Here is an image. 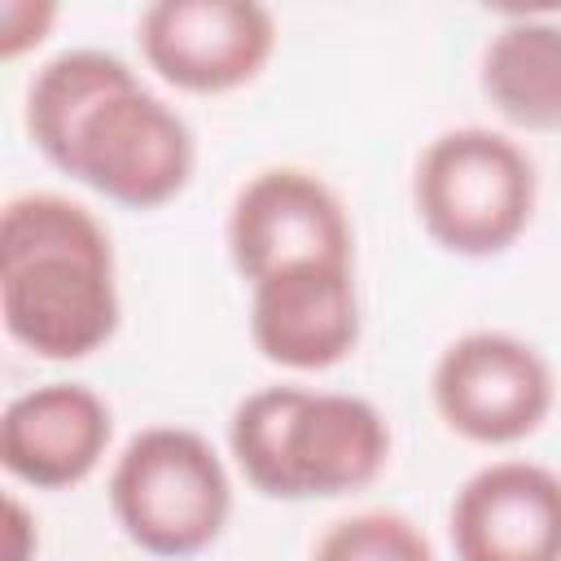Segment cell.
<instances>
[{"label": "cell", "mask_w": 561, "mask_h": 561, "mask_svg": "<svg viewBox=\"0 0 561 561\" xmlns=\"http://www.w3.org/2000/svg\"><path fill=\"white\" fill-rule=\"evenodd\" d=\"M31 145L48 167L127 210L175 202L197 167L188 118L105 48H66L26 83Z\"/></svg>", "instance_id": "cell-1"}, {"label": "cell", "mask_w": 561, "mask_h": 561, "mask_svg": "<svg viewBox=\"0 0 561 561\" xmlns=\"http://www.w3.org/2000/svg\"><path fill=\"white\" fill-rule=\"evenodd\" d=\"M118 263L105 224L61 193H18L0 210V320L48 364L88 359L118 333Z\"/></svg>", "instance_id": "cell-2"}, {"label": "cell", "mask_w": 561, "mask_h": 561, "mask_svg": "<svg viewBox=\"0 0 561 561\" xmlns=\"http://www.w3.org/2000/svg\"><path fill=\"white\" fill-rule=\"evenodd\" d=\"M228 451L267 500H337L381 478L390 425L346 390L263 386L232 408Z\"/></svg>", "instance_id": "cell-3"}, {"label": "cell", "mask_w": 561, "mask_h": 561, "mask_svg": "<svg viewBox=\"0 0 561 561\" xmlns=\"http://www.w3.org/2000/svg\"><path fill=\"white\" fill-rule=\"evenodd\" d=\"M535 202L530 153L495 127H447L412 167V210L425 237L456 259H491L517 245Z\"/></svg>", "instance_id": "cell-4"}, {"label": "cell", "mask_w": 561, "mask_h": 561, "mask_svg": "<svg viewBox=\"0 0 561 561\" xmlns=\"http://www.w3.org/2000/svg\"><path fill=\"white\" fill-rule=\"evenodd\" d=\"M110 513L149 557L188 561L206 552L232 517L224 456L188 425H145L110 465Z\"/></svg>", "instance_id": "cell-5"}, {"label": "cell", "mask_w": 561, "mask_h": 561, "mask_svg": "<svg viewBox=\"0 0 561 561\" xmlns=\"http://www.w3.org/2000/svg\"><path fill=\"white\" fill-rule=\"evenodd\" d=\"M430 399L438 421L465 443L513 447L552 416L557 377L526 337L504 329H473L438 351Z\"/></svg>", "instance_id": "cell-6"}, {"label": "cell", "mask_w": 561, "mask_h": 561, "mask_svg": "<svg viewBox=\"0 0 561 561\" xmlns=\"http://www.w3.org/2000/svg\"><path fill=\"white\" fill-rule=\"evenodd\" d=\"M224 245L245 285L298 263H355L351 215L307 167L254 171L232 193Z\"/></svg>", "instance_id": "cell-7"}, {"label": "cell", "mask_w": 561, "mask_h": 561, "mask_svg": "<svg viewBox=\"0 0 561 561\" xmlns=\"http://www.w3.org/2000/svg\"><path fill=\"white\" fill-rule=\"evenodd\" d=\"M145 66L188 96H224L263 75L276 18L254 0H158L136 18Z\"/></svg>", "instance_id": "cell-8"}, {"label": "cell", "mask_w": 561, "mask_h": 561, "mask_svg": "<svg viewBox=\"0 0 561 561\" xmlns=\"http://www.w3.org/2000/svg\"><path fill=\"white\" fill-rule=\"evenodd\" d=\"M355 263H298L250 285V342L289 373H324L359 346Z\"/></svg>", "instance_id": "cell-9"}, {"label": "cell", "mask_w": 561, "mask_h": 561, "mask_svg": "<svg viewBox=\"0 0 561 561\" xmlns=\"http://www.w3.org/2000/svg\"><path fill=\"white\" fill-rule=\"evenodd\" d=\"M456 561H561V473L535 460L473 469L447 508Z\"/></svg>", "instance_id": "cell-10"}, {"label": "cell", "mask_w": 561, "mask_h": 561, "mask_svg": "<svg viewBox=\"0 0 561 561\" xmlns=\"http://www.w3.org/2000/svg\"><path fill=\"white\" fill-rule=\"evenodd\" d=\"M114 412L83 381H44L13 394L0 412V465L35 491L88 482L110 456Z\"/></svg>", "instance_id": "cell-11"}, {"label": "cell", "mask_w": 561, "mask_h": 561, "mask_svg": "<svg viewBox=\"0 0 561 561\" xmlns=\"http://www.w3.org/2000/svg\"><path fill=\"white\" fill-rule=\"evenodd\" d=\"M478 88L517 131H561V22L508 18L482 48Z\"/></svg>", "instance_id": "cell-12"}, {"label": "cell", "mask_w": 561, "mask_h": 561, "mask_svg": "<svg viewBox=\"0 0 561 561\" xmlns=\"http://www.w3.org/2000/svg\"><path fill=\"white\" fill-rule=\"evenodd\" d=\"M311 561H438L430 535L394 513V508H364L337 517L311 548Z\"/></svg>", "instance_id": "cell-13"}, {"label": "cell", "mask_w": 561, "mask_h": 561, "mask_svg": "<svg viewBox=\"0 0 561 561\" xmlns=\"http://www.w3.org/2000/svg\"><path fill=\"white\" fill-rule=\"evenodd\" d=\"M53 18H57L53 4H22V0L4 4V9H0V57L13 61V57H22L26 48H35V44L48 35Z\"/></svg>", "instance_id": "cell-14"}, {"label": "cell", "mask_w": 561, "mask_h": 561, "mask_svg": "<svg viewBox=\"0 0 561 561\" xmlns=\"http://www.w3.org/2000/svg\"><path fill=\"white\" fill-rule=\"evenodd\" d=\"M4 513H9V561H35V548H39L35 517L26 513V504L18 495H9Z\"/></svg>", "instance_id": "cell-15"}]
</instances>
